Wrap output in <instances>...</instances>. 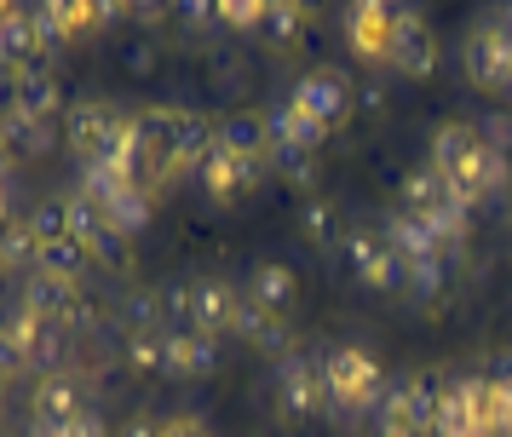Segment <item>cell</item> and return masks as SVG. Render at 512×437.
<instances>
[{"label": "cell", "mask_w": 512, "mask_h": 437, "mask_svg": "<svg viewBox=\"0 0 512 437\" xmlns=\"http://www.w3.org/2000/svg\"><path fill=\"white\" fill-rule=\"evenodd\" d=\"M380 391H386L380 363H374L363 345H334V351H323V397L340 420L374 414L380 409Z\"/></svg>", "instance_id": "6da1fadb"}, {"label": "cell", "mask_w": 512, "mask_h": 437, "mask_svg": "<svg viewBox=\"0 0 512 437\" xmlns=\"http://www.w3.org/2000/svg\"><path fill=\"white\" fill-rule=\"evenodd\" d=\"M340 248H346V265H351V276H357L363 288L392 294V288H403V282H409V265L386 248V230L357 225V230H346V236H340Z\"/></svg>", "instance_id": "7a4b0ae2"}, {"label": "cell", "mask_w": 512, "mask_h": 437, "mask_svg": "<svg viewBox=\"0 0 512 437\" xmlns=\"http://www.w3.org/2000/svg\"><path fill=\"white\" fill-rule=\"evenodd\" d=\"M121 127H127V121H121L110 104H98V98H81V104H70V110H64V138H70V150H75V161H81V167L110 161Z\"/></svg>", "instance_id": "3957f363"}, {"label": "cell", "mask_w": 512, "mask_h": 437, "mask_svg": "<svg viewBox=\"0 0 512 437\" xmlns=\"http://www.w3.org/2000/svg\"><path fill=\"white\" fill-rule=\"evenodd\" d=\"M277 409L282 420H311L317 409H328L323 397V357L311 351H288L277 368Z\"/></svg>", "instance_id": "277c9868"}, {"label": "cell", "mask_w": 512, "mask_h": 437, "mask_svg": "<svg viewBox=\"0 0 512 437\" xmlns=\"http://www.w3.org/2000/svg\"><path fill=\"white\" fill-rule=\"evenodd\" d=\"M466 81L484 92H512V29L484 23L466 35Z\"/></svg>", "instance_id": "5b68a950"}, {"label": "cell", "mask_w": 512, "mask_h": 437, "mask_svg": "<svg viewBox=\"0 0 512 437\" xmlns=\"http://www.w3.org/2000/svg\"><path fill=\"white\" fill-rule=\"evenodd\" d=\"M288 104H300L317 127H340L351 115V81L340 75V69H305L300 81H294V92H288Z\"/></svg>", "instance_id": "8992f818"}, {"label": "cell", "mask_w": 512, "mask_h": 437, "mask_svg": "<svg viewBox=\"0 0 512 437\" xmlns=\"http://www.w3.org/2000/svg\"><path fill=\"white\" fill-rule=\"evenodd\" d=\"M392 29H397V6H386V0H357L346 12V41L369 64H386L392 58Z\"/></svg>", "instance_id": "52a82bcc"}, {"label": "cell", "mask_w": 512, "mask_h": 437, "mask_svg": "<svg viewBox=\"0 0 512 437\" xmlns=\"http://www.w3.org/2000/svg\"><path fill=\"white\" fill-rule=\"evenodd\" d=\"M386 64L397 75H409V81H426V75H438V41H432V29L420 23V12H397V29H392V58Z\"/></svg>", "instance_id": "ba28073f"}, {"label": "cell", "mask_w": 512, "mask_h": 437, "mask_svg": "<svg viewBox=\"0 0 512 437\" xmlns=\"http://www.w3.org/2000/svg\"><path fill=\"white\" fill-rule=\"evenodd\" d=\"M6 110H12V115H29V121H52V115L64 110L58 75H52L47 64L12 69V81H6Z\"/></svg>", "instance_id": "9c48e42d"}, {"label": "cell", "mask_w": 512, "mask_h": 437, "mask_svg": "<svg viewBox=\"0 0 512 437\" xmlns=\"http://www.w3.org/2000/svg\"><path fill=\"white\" fill-rule=\"evenodd\" d=\"M403 213L443 219V213H466V202H461V190H455V179L426 161V167H415V173H403Z\"/></svg>", "instance_id": "30bf717a"}, {"label": "cell", "mask_w": 512, "mask_h": 437, "mask_svg": "<svg viewBox=\"0 0 512 437\" xmlns=\"http://www.w3.org/2000/svg\"><path fill=\"white\" fill-rule=\"evenodd\" d=\"M236 305H242V294H236L231 282H219V276L190 282V328H196V334L219 340L225 328H236Z\"/></svg>", "instance_id": "8fae6325"}, {"label": "cell", "mask_w": 512, "mask_h": 437, "mask_svg": "<svg viewBox=\"0 0 512 437\" xmlns=\"http://www.w3.org/2000/svg\"><path fill=\"white\" fill-rule=\"evenodd\" d=\"M81 414H87V386H81L75 374H47V380L35 386V426L64 432Z\"/></svg>", "instance_id": "7c38bea8"}, {"label": "cell", "mask_w": 512, "mask_h": 437, "mask_svg": "<svg viewBox=\"0 0 512 437\" xmlns=\"http://www.w3.org/2000/svg\"><path fill=\"white\" fill-rule=\"evenodd\" d=\"M265 133H271V156H311V150L323 144L328 127H317L300 104H288V98H282V104L265 110Z\"/></svg>", "instance_id": "4fadbf2b"}, {"label": "cell", "mask_w": 512, "mask_h": 437, "mask_svg": "<svg viewBox=\"0 0 512 437\" xmlns=\"http://www.w3.org/2000/svg\"><path fill=\"white\" fill-rule=\"evenodd\" d=\"M18 305H29L35 317H47V322H87V311H81V294H75V282H64V276H47V271H29L24 282V299Z\"/></svg>", "instance_id": "5bb4252c"}, {"label": "cell", "mask_w": 512, "mask_h": 437, "mask_svg": "<svg viewBox=\"0 0 512 437\" xmlns=\"http://www.w3.org/2000/svg\"><path fill=\"white\" fill-rule=\"evenodd\" d=\"M162 351H167V374H173V380H208L213 368H219V340L196 334V328L162 334Z\"/></svg>", "instance_id": "9a60e30c"}, {"label": "cell", "mask_w": 512, "mask_h": 437, "mask_svg": "<svg viewBox=\"0 0 512 437\" xmlns=\"http://www.w3.org/2000/svg\"><path fill=\"white\" fill-rule=\"evenodd\" d=\"M294 294H300V276L288 271L282 259H259L254 271H248V299H254V305H265V311L288 317Z\"/></svg>", "instance_id": "2e32d148"}, {"label": "cell", "mask_w": 512, "mask_h": 437, "mask_svg": "<svg viewBox=\"0 0 512 437\" xmlns=\"http://www.w3.org/2000/svg\"><path fill=\"white\" fill-rule=\"evenodd\" d=\"M0 64H12V69H35V64H47L41 58V35H35V12H0Z\"/></svg>", "instance_id": "e0dca14e"}, {"label": "cell", "mask_w": 512, "mask_h": 437, "mask_svg": "<svg viewBox=\"0 0 512 437\" xmlns=\"http://www.w3.org/2000/svg\"><path fill=\"white\" fill-rule=\"evenodd\" d=\"M455 190H461L466 207H478V202H489V196H501V190H507V156L478 150V156H472L461 173H455Z\"/></svg>", "instance_id": "ac0fdd59"}, {"label": "cell", "mask_w": 512, "mask_h": 437, "mask_svg": "<svg viewBox=\"0 0 512 437\" xmlns=\"http://www.w3.org/2000/svg\"><path fill=\"white\" fill-rule=\"evenodd\" d=\"M478 150H484V144H478V127H472V121H443L438 133H432V167L449 173V179H455Z\"/></svg>", "instance_id": "d6986e66"}, {"label": "cell", "mask_w": 512, "mask_h": 437, "mask_svg": "<svg viewBox=\"0 0 512 437\" xmlns=\"http://www.w3.org/2000/svg\"><path fill=\"white\" fill-rule=\"evenodd\" d=\"M236 334L248 345H259V351H288V317H277V311H265V305H254V299L242 294V305H236Z\"/></svg>", "instance_id": "ffe728a7"}, {"label": "cell", "mask_w": 512, "mask_h": 437, "mask_svg": "<svg viewBox=\"0 0 512 437\" xmlns=\"http://www.w3.org/2000/svg\"><path fill=\"white\" fill-rule=\"evenodd\" d=\"M219 150L236 156V161H265V156H271L265 115H231V121H219Z\"/></svg>", "instance_id": "44dd1931"}, {"label": "cell", "mask_w": 512, "mask_h": 437, "mask_svg": "<svg viewBox=\"0 0 512 437\" xmlns=\"http://www.w3.org/2000/svg\"><path fill=\"white\" fill-rule=\"evenodd\" d=\"M0 138H6V150H18V156H29V161L52 156V144H58L52 121H29V115H12V110L0 121Z\"/></svg>", "instance_id": "7402d4cb"}, {"label": "cell", "mask_w": 512, "mask_h": 437, "mask_svg": "<svg viewBox=\"0 0 512 437\" xmlns=\"http://www.w3.org/2000/svg\"><path fill=\"white\" fill-rule=\"evenodd\" d=\"M0 265L6 271H41V236L29 219H0Z\"/></svg>", "instance_id": "603a6c76"}, {"label": "cell", "mask_w": 512, "mask_h": 437, "mask_svg": "<svg viewBox=\"0 0 512 437\" xmlns=\"http://www.w3.org/2000/svg\"><path fill=\"white\" fill-rule=\"evenodd\" d=\"M374 437H420L415 414H409V397H403V380L380 391V409H374Z\"/></svg>", "instance_id": "cb8c5ba5"}, {"label": "cell", "mask_w": 512, "mask_h": 437, "mask_svg": "<svg viewBox=\"0 0 512 437\" xmlns=\"http://www.w3.org/2000/svg\"><path fill=\"white\" fill-rule=\"evenodd\" d=\"M196 184L208 190L213 202H236V156L219 150V138H213V150L196 161Z\"/></svg>", "instance_id": "d4e9b609"}, {"label": "cell", "mask_w": 512, "mask_h": 437, "mask_svg": "<svg viewBox=\"0 0 512 437\" xmlns=\"http://www.w3.org/2000/svg\"><path fill=\"white\" fill-rule=\"evenodd\" d=\"M81 196H93L104 213H110V202H121L127 190H133V179L121 173V167H110V161H93V167H81V184H75Z\"/></svg>", "instance_id": "484cf974"}, {"label": "cell", "mask_w": 512, "mask_h": 437, "mask_svg": "<svg viewBox=\"0 0 512 437\" xmlns=\"http://www.w3.org/2000/svg\"><path fill=\"white\" fill-rule=\"evenodd\" d=\"M259 35H265L271 46H282V52H288V46H300V35H305V12H300V6H288V0H282V6H265V18H259Z\"/></svg>", "instance_id": "4316f807"}, {"label": "cell", "mask_w": 512, "mask_h": 437, "mask_svg": "<svg viewBox=\"0 0 512 437\" xmlns=\"http://www.w3.org/2000/svg\"><path fill=\"white\" fill-rule=\"evenodd\" d=\"M162 294L156 288H139V294H127L121 299V328L127 334H156V322H162Z\"/></svg>", "instance_id": "83f0119b"}, {"label": "cell", "mask_w": 512, "mask_h": 437, "mask_svg": "<svg viewBox=\"0 0 512 437\" xmlns=\"http://www.w3.org/2000/svg\"><path fill=\"white\" fill-rule=\"evenodd\" d=\"M29 230L41 236V248H52V242H64L70 236V202L64 196H47V202H35V213H24Z\"/></svg>", "instance_id": "f1b7e54d"}, {"label": "cell", "mask_w": 512, "mask_h": 437, "mask_svg": "<svg viewBox=\"0 0 512 437\" xmlns=\"http://www.w3.org/2000/svg\"><path fill=\"white\" fill-rule=\"evenodd\" d=\"M110 230H121V236L150 230V190H144V184H133L121 202H110Z\"/></svg>", "instance_id": "f546056e"}, {"label": "cell", "mask_w": 512, "mask_h": 437, "mask_svg": "<svg viewBox=\"0 0 512 437\" xmlns=\"http://www.w3.org/2000/svg\"><path fill=\"white\" fill-rule=\"evenodd\" d=\"M87 242H75V236H64V242H52V248H41V271L47 276H64V282H75V276L87 271Z\"/></svg>", "instance_id": "4dcf8cb0"}, {"label": "cell", "mask_w": 512, "mask_h": 437, "mask_svg": "<svg viewBox=\"0 0 512 437\" xmlns=\"http://www.w3.org/2000/svg\"><path fill=\"white\" fill-rule=\"evenodd\" d=\"M300 236L311 248H334V242H340V213L328 202H305L300 207Z\"/></svg>", "instance_id": "1f68e13d"}, {"label": "cell", "mask_w": 512, "mask_h": 437, "mask_svg": "<svg viewBox=\"0 0 512 437\" xmlns=\"http://www.w3.org/2000/svg\"><path fill=\"white\" fill-rule=\"evenodd\" d=\"M403 397H409V414H415V426L420 432H432L438 426V409H443V391H438V380H403Z\"/></svg>", "instance_id": "d6a6232c"}, {"label": "cell", "mask_w": 512, "mask_h": 437, "mask_svg": "<svg viewBox=\"0 0 512 437\" xmlns=\"http://www.w3.org/2000/svg\"><path fill=\"white\" fill-rule=\"evenodd\" d=\"M64 202H70V236H75V242H93L98 230H110V213H104L93 196H81V190H75V196H64Z\"/></svg>", "instance_id": "836d02e7"}, {"label": "cell", "mask_w": 512, "mask_h": 437, "mask_svg": "<svg viewBox=\"0 0 512 437\" xmlns=\"http://www.w3.org/2000/svg\"><path fill=\"white\" fill-rule=\"evenodd\" d=\"M127 368H133V374H167L162 334H133V340H127Z\"/></svg>", "instance_id": "e575fe53"}, {"label": "cell", "mask_w": 512, "mask_h": 437, "mask_svg": "<svg viewBox=\"0 0 512 437\" xmlns=\"http://www.w3.org/2000/svg\"><path fill=\"white\" fill-rule=\"evenodd\" d=\"M403 265H409V259H403ZM443 276H449V265H443V259H415L403 288H409L415 299H438L443 294Z\"/></svg>", "instance_id": "d590c367"}, {"label": "cell", "mask_w": 512, "mask_h": 437, "mask_svg": "<svg viewBox=\"0 0 512 437\" xmlns=\"http://www.w3.org/2000/svg\"><path fill=\"white\" fill-rule=\"evenodd\" d=\"M472 127H478V144H484V150H495V156H512V115H507V110L478 115Z\"/></svg>", "instance_id": "8d00e7d4"}, {"label": "cell", "mask_w": 512, "mask_h": 437, "mask_svg": "<svg viewBox=\"0 0 512 437\" xmlns=\"http://www.w3.org/2000/svg\"><path fill=\"white\" fill-rule=\"evenodd\" d=\"M213 18L225 23V29H236V35H248V29H259L265 6L259 0H225V6H213Z\"/></svg>", "instance_id": "74e56055"}, {"label": "cell", "mask_w": 512, "mask_h": 437, "mask_svg": "<svg viewBox=\"0 0 512 437\" xmlns=\"http://www.w3.org/2000/svg\"><path fill=\"white\" fill-rule=\"evenodd\" d=\"M87 248H93L98 259L110 265V271H121V265H127V236H121V230H98V236L87 242Z\"/></svg>", "instance_id": "f35d334b"}, {"label": "cell", "mask_w": 512, "mask_h": 437, "mask_svg": "<svg viewBox=\"0 0 512 437\" xmlns=\"http://www.w3.org/2000/svg\"><path fill=\"white\" fill-rule=\"evenodd\" d=\"M265 161H271V156H265ZM265 161H236V196H248V190L265 184V173H271Z\"/></svg>", "instance_id": "ab89813d"}, {"label": "cell", "mask_w": 512, "mask_h": 437, "mask_svg": "<svg viewBox=\"0 0 512 437\" xmlns=\"http://www.w3.org/2000/svg\"><path fill=\"white\" fill-rule=\"evenodd\" d=\"M121 58H127V69H133V75H150V69H156V46H150V41H133Z\"/></svg>", "instance_id": "60d3db41"}, {"label": "cell", "mask_w": 512, "mask_h": 437, "mask_svg": "<svg viewBox=\"0 0 512 437\" xmlns=\"http://www.w3.org/2000/svg\"><path fill=\"white\" fill-rule=\"evenodd\" d=\"M277 161H282V173H288V184H300V190H305L311 179H317V167H311V156H277Z\"/></svg>", "instance_id": "b9f144b4"}, {"label": "cell", "mask_w": 512, "mask_h": 437, "mask_svg": "<svg viewBox=\"0 0 512 437\" xmlns=\"http://www.w3.org/2000/svg\"><path fill=\"white\" fill-rule=\"evenodd\" d=\"M162 437H208V426H202V420H185V414H179V420H167V426H162Z\"/></svg>", "instance_id": "7bdbcfd3"}, {"label": "cell", "mask_w": 512, "mask_h": 437, "mask_svg": "<svg viewBox=\"0 0 512 437\" xmlns=\"http://www.w3.org/2000/svg\"><path fill=\"white\" fill-rule=\"evenodd\" d=\"M121 437H162V426H156V420H144V414H133V420L121 426Z\"/></svg>", "instance_id": "ee69618b"}, {"label": "cell", "mask_w": 512, "mask_h": 437, "mask_svg": "<svg viewBox=\"0 0 512 437\" xmlns=\"http://www.w3.org/2000/svg\"><path fill=\"white\" fill-rule=\"evenodd\" d=\"M501 437H512V386H501Z\"/></svg>", "instance_id": "f6af8a7d"}, {"label": "cell", "mask_w": 512, "mask_h": 437, "mask_svg": "<svg viewBox=\"0 0 512 437\" xmlns=\"http://www.w3.org/2000/svg\"><path fill=\"white\" fill-rule=\"evenodd\" d=\"M6 276H12V271H6V265H0V288H6Z\"/></svg>", "instance_id": "bcb514c9"}, {"label": "cell", "mask_w": 512, "mask_h": 437, "mask_svg": "<svg viewBox=\"0 0 512 437\" xmlns=\"http://www.w3.org/2000/svg\"><path fill=\"white\" fill-rule=\"evenodd\" d=\"M507 219H512V202H507Z\"/></svg>", "instance_id": "7dc6e473"}]
</instances>
